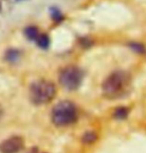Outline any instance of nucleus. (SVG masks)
I'll list each match as a JSON object with an SVG mask.
<instances>
[{"label": "nucleus", "instance_id": "9b49d317", "mask_svg": "<svg viewBox=\"0 0 146 153\" xmlns=\"http://www.w3.org/2000/svg\"><path fill=\"white\" fill-rule=\"evenodd\" d=\"M96 139H97V135L93 131H87L83 136V142L86 143V144H92Z\"/></svg>", "mask_w": 146, "mask_h": 153}, {"label": "nucleus", "instance_id": "0eeeda50", "mask_svg": "<svg viewBox=\"0 0 146 153\" xmlns=\"http://www.w3.org/2000/svg\"><path fill=\"white\" fill-rule=\"evenodd\" d=\"M129 114V109L126 106H118V108L113 111V117L118 120H123V119L127 118V116Z\"/></svg>", "mask_w": 146, "mask_h": 153}, {"label": "nucleus", "instance_id": "7ed1b4c3", "mask_svg": "<svg viewBox=\"0 0 146 153\" xmlns=\"http://www.w3.org/2000/svg\"><path fill=\"white\" fill-rule=\"evenodd\" d=\"M56 96V87L52 82L39 79L30 87V100L35 105H45L50 102Z\"/></svg>", "mask_w": 146, "mask_h": 153}, {"label": "nucleus", "instance_id": "4468645a", "mask_svg": "<svg viewBox=\"0 0 146 153\" xmlns=\"http://www.w3.org/2000/svg\"><path fill=\"white\" fill-rule=\"evenodd\" d=\"M21 1H26V0H15V2H21Z\"/></svg>", "mask_w": 146, "mask_h": 153}, {"label": "nucleus", "instance_id": "6e6552de", "mask_svg": "<svg viewBox=\"0 0 146 153\" xmlns=\"http://www.w3.org/2000/svg\"><path fill=\"white\" fill-rule=\"evenodd\" d=\"M20 52L16 49H9L5 53V60L9 63H15L19 60Z\"/></svg>", "mask_w": 146, "mask_h": 153}, {"label": "nucleus", "instance_id": "f8f14e48", "mask_svg": "<svg viewBox=\"0 0 146 153\" xmlns=\"http://www.w3.org/2000/svg\"><path fill=\"white\" fill-rule=\"evenodd\" d=\"M129 46H130V48H131L132 50H134L136 52V53L143 54V53H145V51H146L144 46L142 44H139V43H130Z\"/></svg>", "mask_w": 146, "mask_h": 153}, {"label": "nucleus", "instance_id": "9d476101", "mask_svg": "<svg viewBox=\"0 0 146 153\" xmlns=\"http://www.w3.org/2000/svg\"><path fill=\"white\" fill-rule=\"evenodd\" d=\"M50 15L51 18L53 19L56 23H61L64 20V15L61 12L59 8L55 7V6H52L50 8Z\"/></svg>", "mask_w": 146, "mask_h": 153}, {"label": "nucleus", "instance_id": "ddd939ff", "mask_svg": "<svg viewBox=\"0 0 146 153\" xmlns=\"http://www.w3.org/2000/svg\"><path fill=\"white\" fill-rule=\"evenodd\" d=\"M1 116H2V108H1V106H0V118H1Z\"/></svg>", "mask_w": 146, "mask_h": 153}, {"label": "nucleus", "instance_id": "20e7f679", "mask_svg": "<svg viewBox=\"0 0 146 153\" xmlns=\"http://www.w3.org/2000/svg\"><path fill=\"white\" fill-rule=\"evenodd\" d=\"M84 79L83 71L76 66H69L61 72L59 81L60 84L68 91H75L80 88Z\"/></svg>", "mask_w": 146, "mask_h": 153}, {"label": "nucleus", "instance_id": "f03ea898", "mask_svg": "<svg viewBox=\"0 0 146 153\" xmlns=\"http://www.w3.org/2000/svg\"><path fill=\"white\" fill-rule=\"evenodd\" d=\"M78 119V109L71 102L64 100L54 106L52 111V121L57 126H68Z\"/></svg>", "mask_w": 146, "mask_h": 153}, {"label": "nucleus", "instance_id": "f257e3e1", "mask_svg": "<svg viewBox=\"0 0 146 153\" xmlns=\"http://www.w3.org/2000/svg\"><path fill=\"white\" fill-rule=\"evenodd\" d=\"M130 84L128 74L123 71H116L104 79L102 87V94L109 100L118 99L127 93Z\"/></svg>", "mask_w": 146, "mask_h": 153}, {"label": "nucleus", "instance_id": "39448f33", "mask_svg": "<svg viewBox=\"0 0 146 153\" xmlns=\"http://www.w3.org/2000/svg\"><path fill=\"white\" fill-rule=\"evenodd\" d=\"M23 139L19 136H12L5 139L0 144L1 153H18L23 148Z\"/></svg>", "mask_w": 146, "mask_h": 153}, {"label": "nucleus", "instance_id": "423d86ee", "mask_svg": "<svg viewBox=\"0 0 146 153\" xmlns=\"http://www.w3.org/2000/svg\"><path fill=\"white\" fill-rule=\"evenodd\" d=\"M24 35H25V37L28 40H30V41H36L38 36L40 34H39V30L37 27L28 26L24 29Z\"/></svg>", "mask_w": 146, "mask_h": 153}, {"label": "nucleus", "instance_id": "1a4fd4ad", "mask_svg": "<svg viewBox=\"0 0 146 153\" xmlns=\"http://www.w3.org/2000/svg\"><path fill=\"white\" fill-rule=\"evenodd\" d=\"M36 43H37V45L41 49L46 50V49L49 48V46H50L51 41H50V38H49V36L47 34H40L38 36L37 40H36Z\"/></svg>", "mask_w": 146, "mask_h": 153}]
</instances>
